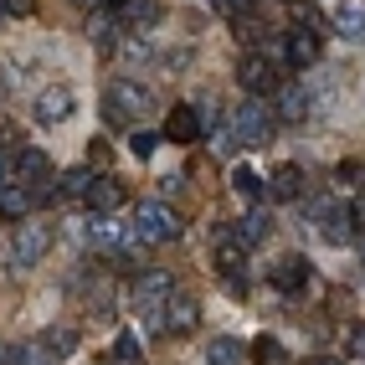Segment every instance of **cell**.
I'll return each mask as SVG.
<instances>
[{"label":"cell","mask_w":365,"mask_h":365,"mask_svg":"<svg viewBox=\"0 0 365 365\" xmlns=\"http://www.w3.org/2000/svg\"><path fill=\"white\" fill-rule=\"evenodd\" d=\"M134 237L139 242H175L180 237V216L165 201H139L134 206Z\"/></svg>","instance_id":"1"},{"label":"cell","mask_w":365,"mask_h":365,"mask_svg":"<svg viewBox=\"0 0 365 365\" xmlns=\"http://www.w3.org/2000/svg\"><path fill=\"white\" fill-rule=\"evenodd\" d=\"M150 88H139V83H108V98H103V118L108 124H134V118L150 108Z\"/></svg>","instance_id":"2"},{"label":"cell","mask_w":365,"mask_h":365,"mask_svg":"<svg viewBox=\"0 0 365 365\" xmlns=\"http://www.w3.org/2000/svg\"><path fill=\"white\" fill-rule=\"evenodd\" d=\"M72 113H78V93H72L67 83L41 88V93H36V103H31V118H36L41 129H57V124H67Z\"/></svg>","instance_id":"3"},{"label":"cell","mask_w":365,"mask_h":365,"mask_svg":"<svg viewBox=\"0 0 365 365\" xmlns=\"http://www.w3.org/2000/svg\"><path fill=\"white\" fill-rule=\"evenodd\" d=\"M232 134H237V144L257 150V144H267V134H273V113H267L257 98L237 103V113H232Z\"/></svg>","instance_id":"4"},{"label":"cell","mask_w":365,"mask_h":365,"mask_svg":"<svg viewBox=\"0 0 365 365\" xmlns=\"http://www.w3.org/2000/svg\"><path fill=\"white\" fill-rule=\"evenodd\" d=\"M46 252H52V222H21V232L11 242L16 267H36Z\"/></svg>","instance_id":"5"},{"label":"cell","mask_w":365,"mask_h":365,"mask_svg":"<svg viewBox=\"0 0 365 365\" xmlns=\"http://www.w3.org/2000/svg\"><path fill=\"white\" fill-rule=\"evenodd\" d=\"M170 294H175V283H170V273H139L134 288H129V299L139 314H150V319L160 324V309L170 304Z\"/></svg>","instance_id":"6"},{"label":"cell","mask_w":365,"mask_h":365,"mask_svg":"<svg viewBox=\"0 0 365 365\" xmlns=\"http://www.w3.org/2000/svg\"><path fill=\"white\" fill-rule=\"evenodd\" d=\"M319 52H324V46H319V31H314V26H294V31L283 36V46H278V62L314 67V62H319Z\"/></svg>","instance_id":"7"},{"label":"cell","mask_w":365,"mask_h":365,"mask_svg":"<svg viewBox=\"0 0 365 365\" xmlns=\"http://www.w3.org/2000/svg\"><path fill=\"white\" fill-rule=\"evenodd\" d=\"M309 211L319 216V232H324V242H334V247L355 237V222H350V211H334L329 201H309Z\"/></svg>","instance_id":"8"},{"label":"cell","mask_w":365,"mask_h":365,"mask_svg":"<svg viewBox=\"0 0 365 365\" xmlns=\"http://www.w3.org/2000/svg\"><path fill=\"white\" fill-rule=\"evenodd\" d=\"M267 278H273L278 294H304V288H309V262L288 252V257H278V262H273V273H267Z\"/></svg>","instance_id":"9"},{"label":"cell","mask_w":365,"mask_h":365,"mask_svg":"<svg viewBox=\"0 0 365 365\" xmlns=\"http://www.w3.org/2000/svg\"><path fill=\"white\" fill-rule=\"evenodd\" d=\"M165 134L175 139V144H196L206 129H201V108H190V103H175L165 118Z\"/></svg>","instance_id":"10"},{"label":"cell","mask_w":365,"mask_h":365,"mask_svg":"<svg viewBox=\"0 0 365 365\" xmlns=\"http://www.w3.org/2000/svg\"><path fill=\"white\" fill-rule=\"evenodd\" d=\"M237 78H242V88H247V93H257V98L278 88V72H273V62H267V57H242Z\"/></svg>","instance_id":"11"},{"label":"cell","mask_w":365,"mask_h":365,"mask_svg":"<svg viewBox=\"0 0 365 365\" xmlns=\"http://www.w3.org/2000/svg\"><path fill=\"white\" fill-rule=\"evenodd\" d=\"M334 31L345 36L350 46L365 41V6H360V0H339V6H334Z\"/></svg>","instance_id":"12"},{"label":"cell","mask_w":365,"mask_h":365,"mask_svg":"<svg viewBox=\"0 0 365 365\" xmlns=\"http://www.w3.org/2000/svg\"><path fill=\"white\" fill-rule=\"evenodd\" d=\"M46 170H52V160H46L41 150H16V175L26 180L31 190H41V180H46Z\"/></svg>","instance_id":"13"},{"label":"cell","mask_w":365,"mask_h":365,"mask_svg":"<svg viewBox=\"0 0 365 365\" xmlns=\"http://www.w3.org/2000/svg\"><path fill=\"white\" fill-rule=\"evenodd\" d=\"M88 206H93V216H108V211H118V206H124V185H118V180H93V190H88Z\"/></svg>","instance_id":"14"},{"label":"cell","mask_w":365,"mask_h":365,"mask_svg":"<svg viewBox=\"0 0 365 365\" xmlns=\"http://www.w3.org/2000/svg\"><path fill=\"white\" fill-rule=\"evenodd\" d=\"M155 0H118V26H155Z\"/></svg>","instance_id":"15"},{"label":"cell","mask_w":365,"mask_h":365,"mask_svg":"<svg viewBox=\"0 0 365 365\" xmlns=\"http://www.w3.org/2000/svg\"><path fill=\"white\" fill-rule=\"evenodd\" d=\"M309 108H314V93H309V88H283V93H278V113L288 118V124H299Z\"/></svg>","instance_id":"16"},{"label":"cell","mask_w":365,"mask_h":365,"mask_svg":"<svg viewBox=\"0 0 365 365\" xmlns=\"http://www.w3.org/2000/svg\"><path fill=\"white\" fill-rule=\"evenodd\" d=\"M273 196H283V201H299L304 196V170L299 165H278L273 170Z\"/></svg>","instance_id":"17"},{"label":"cell","mask_w":365,"mask_h":365,"mask_svg":"<svg viewBox=\"0 0 365 365\" xmlns=\"http://www.w3.org/2000/svg\"><path fill=\"white\" fill-rule=\"evenodd\" d=\"M267 227H273V216H267V211H247L237 222V242H242V247H257V242L267 237Z\"/></svg>","instance_id":"18"},{"label":"cell","mask_w":365,"mask_h":365,"mask_svg":"<svg viewBox=\"0 0 365 365\" xmlns=\"http://www.w3.org/2000/svg\"><path fill=\"white\" fill-rule=\"evenodd\" d=\"M216 273H227L232 283H237V273H242V242L237 237H216Z\"/></svg>","instance_id":"19"},{"label":"cell","mask_w":365,"mask_h":365,"mask_svg":"<svg viewBox=\"0 0 365 365\" xmlns=\"http://www.w3.org/2000/svg\"><path fill=\"white\" fill-rule=\"evenodd\" d=\"M206 365H242V339H232V334L211 339V345H206Z\"/></svg>","instance_id":"20"},{"label":"cell","mask_w":365,"mask_h":365,"mask_svg":"<svg viewBox=\"0 0 365 365\" xmlns=\"http://www.w3.org/2000/svg\"><path fill=\"white\" fill-rule=\"evenodd\" d=\"M88 237L93 242H98V247H124V232H118V222H108V216H93V222H88Z\"/></svg>","instance_id":"21"},{"label":"cell","mask_w":365,"mask_h":365,"mask_svg":"<svg viewBox=\"0 0 365 365\" xmlns=\"http://www.w3.org/2000/svg\"><path fill=\"white\" fill-rule=\"evenodd\" d=\"M170 329H196L201 324V309L190 304V299H170V319H165Z\"/></svg>","instance_id":"22"},{"label":"cell","mask_w":365,"mask_h":365,"mask_svg":"<svg viewBox=\"0 0 365 365\" xmlns=\"http://www.w3.org/2000/svg\"><path fill=\"white\" fill-rule=\"evenodd\" d=\"M0 211H6V216H26V211H31V190H26V185L0 190Z\"/></svg>","instance_id":"23"},{"label":"cell","mask_w":365,"mask_h":365,"mask_svg":"<svg viewBox=\"0 0 365 365\" xmlns=\"http://www.w3.org/2000/svg\"><path fill=\"white\" fill-rule=\"evenodd\" d=\"M41 350H46V360H67V355H72V329H52V334H41Z\"/></svg>","instance_id":"24"},{"label":"cell","mask_w":365,"mask_h":365,"mask_svg":"<svg viewBox=\"0 0 365 365\" xmlns=\"http://www.w3.org/2000/svg\"><path fill=\"white\" fill-rule=\"evenodd\" d=\"M57 190H62V196H72V201H78V196L88 201V190H93V175H88V170H67Z\"/></svg>","instance_id":"25"},{"label":"cell","mask_w":365,"mask_h":365,"mask_svg":"<svg viewBox=\"0 0 365 365\" xmlns=\"http://www.w3.org/2000/svg\"><path fill=\"white\" fill-rule=\"evenodd\" d=\"M103 365H139V345L124 334V339H113V350L103 355Z\"/></svg>","instance_id":"26"},{"label":"cell","mask_w":365,"mask_h":365,"mask_svg":"<svg viewBox=\"0 0 365 365\" xmlns=\"http://www.w3.org/2000/svg\"><path fill=\"white\" fill-rule=\"evenodd\" d=\"M232 180H237V190H242V196H247V201H257V196H262V180L252 175V170H237Z\"/></svg>","instance_id":"27"},{"label":"cell","mask_w":365,"mask_h":365,"mask_svg":"<svg viewBox=\"0 0 365 365\" xmlns=\"http://www.w3.org/2000/svg\"><path fill=\"white\" fill-rule=\"evenodd\" d=\"M155 139H160V134H150V129H134V139H129V150H134L139 160H150V155H155Z\"/></svg>","instance_id":"28"},{"label":"cell","mask_w":365,"mask_h":365,"mask_svg":"<svg viewBox=\"0 0 365 365\" xmlns=\"http://www.w3.org/2000/svg\"><path fill=\"white\" fill-rule=\"evenodd\" d=\"M339 180H345V185H365V165L360 160H345V165H339Z\"/></svg>","instance_id":"29"},{"label":"cell","mask_w":365,"mask_h":365,"mask_svg":"<svg viewBox=\"0 0 365 365\" xmlns=\"http://www.w3.org/2000/svg\"><path fill=\"white\" fill-rule=\"evenodd\" d=\"M216 6H222L227 16H237V21H242V16H252V0H216Z\"/></svg>","instance_id":"30"},{"label":"cell","mask_w":365,"mask_h":365,"mask_svg":"<svg viewBox=\"0 0 365 365\" xmlns=\"http://www.w3.org/2000/svg\"><path fill=\"white\" fill-rule=\"evenodd\" d=\"M345 350H350V355H365V324H355V329L345 334Z\"/></svg>","instance_id":"31"},{"label":"cell","mask_w":365,"mask_h":365,"mask_svg":"<svg viewBox=\"0 0 365 365\" xmlns=\"http://www.w3.org/2000/svg\"><path fill=\"white\" fill-rule=\"evenodd\" d=\"M257 355H262L267 365H283V360H288V355L278 350V339H262V350H257Z\"/></svg>","instance_id":"32"},{"label":"cell","mask_w":365,"mask_h":365,"mask_svg":"<svg viewBox=\"0 0 365 365\" xmlns=\"http://www.w3.org/2000/svg\"><path fill=\"white\" fill-rule=\"evenodd\" d=\"M88 160H93V165H108V144L93 139V144H88Z\"/></svg>","instance_id":"33"},{"label":"cell","mask_w":365,"mask_h":365,"mask_svg":"<svg viewBox=\"0 0 365 365\" xmlns=\"http://www.w3.org/2000/svg\"><path fill=\"white\" fill-rule=\"evenodd\" d=\"M0 365H21V345H0Z\"/></svg>","instance_id":"34"},{"label":"cell","mask_w":365,"mask_h":365,"mask_svg":"<svg viewBox=\"0 0 365 365\" xmlns=\"http://www.w3.org/2000/svg\"><path fill=\"white\" fill-rule=\"evenodd\" d=\"M350 222H355V232H365V196L350 206Z\"/></svg>","instance_id":"35"},{"label":"cell","mask_w":365,"mask_h":365,"mask_svg":"<svg viewBox=\"0 0 365 365\" xmlns=\"http://www.w3.org/2000/svg\"><path fill=\"white\" fill-rule=\"evenodd\" d=\"M6 11H31V0H6Z\"/></svg>","instance_id":"36"},{"label":"cell","mask_w":365,"mask_h":365,"mask_svg":"<svg viewBox=\"0 0 365 365\" xmlns=\"http://www.w3.org/2000/svg\"><path fill=\"white\" fill-rule=\"evenodd\" d=\"M314 365H345V360H329V355H324V360H314Z\"/></svg>","instance_id":"37"},{"label":"cell","mask_w":365,"mask_h":365,"mask_svg":"<svg viewBox=\"0 0 365 365\" xmlns=\"http://www.w3.org/2000/svg\"><path fill=\"white\" fill-rule=\"evenodd\" d=\"M0 16H6V0H0Z\"/></svg>","instance_id":"38"}]
</instances>
